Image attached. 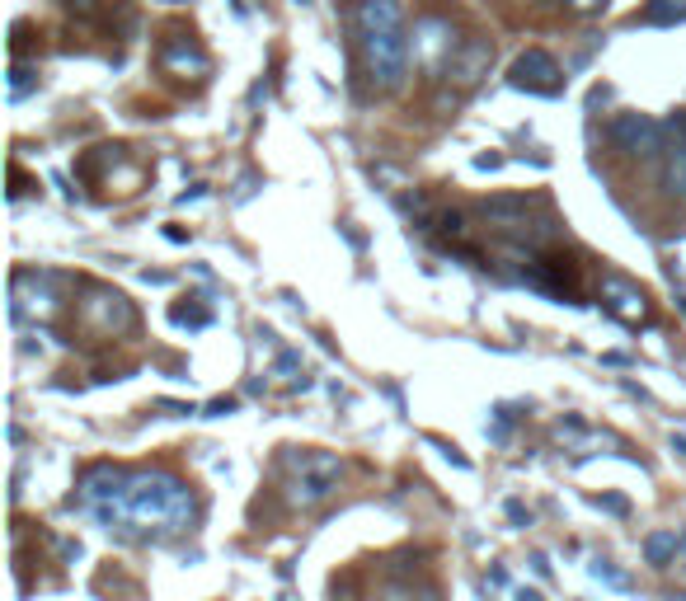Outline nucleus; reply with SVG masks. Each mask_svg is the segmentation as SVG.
Masks as SVG:
<instances>
[{"label":"nucleus","mask_w":686,"mask_h":601,"mask_svg":"<svg viewBox=\"0 0 686 601\" xmlns=\"http://www.w3.org/2000/svg\"><path fill=\"white\" fill-rule=\"evenodd\" d=\"M76 503L113 536L137 545H165L184 536L198 517V498L170 470H123L113 461H94L76 479Z\"/></svg>","instance_id":"1"},{"label":"nucleus","mask_w":686,"mask_h":601,"mask_svg":"<svg viewBox=\"0 0 686 601\" xmlns=\"http://www.w3.org/2000/svg\"><path fill=\"white\" fill-rule=\"evenodd\" d=\"M358 71L376 94H395L409 80V29L400 0H358L348 10Z\"/></svg>","instance_id":"2"},{"label":"nucleus","mask_w":686,"mask_h":601,"mask_svg":"<svg viewBox=\"0 0 686 601\" xmlns=\"http://www.w3.org/2000/svg\"><path fill=\"white\" fill-rule=\"evenodd\" d=\"M278 470H282V498L301 512L329 503V498L339 494V479H343L339 456L315 451V447H287L278 456Z\"/></svg>","instance_id":"3"},{"label":"nucleus","mask_w":686,"mask_h":601,"mask_svg":"<svg viewBox=\"0 0 686 601\" xmlns=\"http://www.w3.org/2000/svg\"><path fill=\"white\" fill-rule=\"evenodd\" d=\"M76 282L66 273H52V268H19L10 278V315L15 324H52L66 306V292Z\"/></svg>","instance_id":"4"},{"label":"nucleus","mask_w":686,"mask_h":601,"mask_svg":"<svg viewBox=\"0 0 686 601\" xmlns=\"http://www.w3.org/2000/svg\"><path fill=\"white\" fill-rule=\"evenodd\" d=\"M76 329L85 339H127L137 329V306L123 292H113L104 282H80V301H76Z\"/></svg>","instance_id":"5"},{"label":"nucleus","mask_w":686,"mask_h":601,"mask_svg":"<svg viewBox=\"0 0 686 601\" xmlns=\"http://www.w3.org/2000/svg\"><path fill=\"white\" fill-rule=\"evenodd\" d=\"M489 62H494V47H489V38H466V43L456 47V57L447 62V71H442V94H437V108L447 113V108H456L461 99H466L475 85H480V76L489 71Z\"/></svg>","instance_id":"6"},{"label":"nucleus","mask_w":686,"mask_h":601,"mask_svg":"<svg viewBox=\"0 0 686 601\" xmlns=\"http://www.w3.org/2000/svg\"><path fill=\"white\" fill-rule=\"evenodd\" d=\"M156 66H160V76L184 80V85L188 80L203 85V80L212 76V57H207L203 43H198L184 24H170V29H165V38H160V47H156Z\"/></svg>","instance_id":"7"},{"label":"nucleus","mask_w":686,"mask_h":601,"mask_svg":"<svg viewBox=\"0 0 686 601\" xmlns=\"http://www.w3.org/2000/svg\"><path fill=\"white\" fill-rule=\"evenodd\" d=\"M466 43L461 33L452 29V19H442V15H428L419 19V29H414V52H419V66H423V76L437 80L442 71H447V62L456 57V47Z\"/></svg>","instance_id":"8"},{"label":"nucleus","mask_w":686,"mask_h":601,"mask_svg":"<svg viewBox=\"0 0 686 601\" xmlns=\"http://www.w3.org/2000/svg\"><path fill=\"white\" fill-rule=\"evenodd\" d=\"M607 137L616 151L625 155H644V160H654L663 151V137H668V123H654L649 113H616L607 127Z\"/></svg>","instance_id":"9"},{"label":"nucleus","mask_w":686,"mask_h":601,"mask_svg":"<svg viewBox=\"0 0 686 601\" xmlns=\"http://www.w3.org/2000/svg\"><path fill=\"white\" fill-rule=\"evenodd\" d=\"M602 310L616 315L621 324H630V329H635V324H649V315H654L649 296L630 278H621V273H602Z\"/></svg>","instance_id":"10"},{"label":"nucleus","mask_w":686,"mask_h":601,"mask_svg":"<svg viewBox=\"0 0 686 601\" xmlns=\"http://www.w3.org/2000/svg\"><path fill=\"white\" fill-rule=\"evenodd\" d=\"M508 80H513L517 90H527V94H560L564 71H560V62H555L550 52H541V47H527V52H522V57L513 62Z\"/></svg>","instance_id":"11"},{"label":"nucleus","mask_w":686,"mask_h":601,"mask_svg":"<svg viewBox=\"0 0 686 601\" xmlns=\"http://www.w3.org/2000/svg\"><path fill=\"white\" fill-rule=\"evenodd\" d=\"M66 15H76L80 24H99V29H113V19L132 29V5L127 0H62Z\"/></svg>","instance_id":"12"},{"label":"nucleus","mask_w":686,"mask_h":601,"mask_svg":"<svg viewBox=\"0 0 686 601\" xmlns=\"http://www.w3.org/2000/svg\"><path fill=\"white\" fill-rule=\"evenodd\" d=\"M677 555H682V536H677V531H654V536L644 540V559H649L654 569H672Z\"/></svg>","instance_id":"13"},{"label":"nucleus","mask_w":686,"mask_h":601,"mask_svg":"<svg viewBox=\"0 0 686 601\" xmlns=\"http://www.w3.org/2000/svg\"><path fill=\"white\" fill-rule=\"evenodd\" d=\"M635 24H686V0H649Z\"/></svg>","instance_id":"14"},{"label":"nucleus","mask_w":686,"mask_h":601,"mask_svg":"<svg viewBox=\"0 0 686 601\" xmlns=\"http://www.w3.org/2000/svg\"><path fill=\"white\" fill-rule=\"evenodd\" d=\"M198 301H203V296H188V306H174L170 320L174 324H188V329H207V324H212V310L198 306Z\"/></svg>","instance_id":"15"},{"label":"nucleus","mask_w":686,"mask_h":601,"mask_svg":"<svg viewBox=\"0 0 686 601\" xmlns=\"http://www.w3.org/2000/svg\"><path fill=\"white\" fill-rule=\"evenodd\" d=\"M273 376H278V381H287L292 390H306V386H311V381L301 376V357L297 353H278V367H273Z\"/></svg>","instance_id":"16"},{"label":"nucleus","mask_w":686,"mask_h":601,"mask_svg":"<svg viewBox=\"0 0 686 601\" xmlns=\"http://www.w3.org/2000/svg\"><path fill=\"white\" fill-rule=\"evenodd\" d=\"M38 85V71H29V66H10V99H24V94Z\"/></svg>","instance_id":"17"},{"label":"nucleus","mask_w":686,"mask_h":601,"mask_svg":"<svg viewBox=\"0 0 686 601\" xmlns=\"http://www.w3.org/2000/svg\"><path fill=\"white\" fill-rule=\"evenodd\" d=\"M672 188L686 198V137H677V146H672Z\"/></svg>","instance_id":"18"},{"label":"nucleus","mask_w":686,"mask_h":601,"mask_svg":"<svg viewBox=\"0 0 686 601\" xmlns=\"http://www.w3.org/2000/svg\"><path fill=\"white\" fill-rule=\"evenodd\" d=\"M593 578H597V583H611V587H621V592H625V587H630V578H625L621 569H611L607 559H597V564H593Z\"/></svg>","instance_id":"19"},{"label":"nucleus","mask_w":686,"mask_h":601,"mask_svg":"<svg viewBox=\"0 0 686 601\" xmlns=\"http://www.w3.org/2000/svg\"><path fill=\"white\" fill-rule=\"evenodd\" d=\"M672 578H677V587L686 592V536H682V555L672 559Z\"/></svg>","instance_id":"20"},{"label":"nucleus","mask_w":686,"mask_h":601,"mask_svg":"<svg viewBox=\"0 0 686 601\" xmlns=\"http://www.w3.org/2000/svg\"><path fill=\"white\" fill-rule=\"evenodd\" d=\"M156 409H165L170 418H179V414H193V404H179V400H156Z\"/></svg>","instance_id":"21"},{"label":"nucleus","mask_w":686,"mask_h":601,"mask_svg":"<svg viewBox=\"0 0 686 601\" xmlns=\"http://www.w3.org/2000/svg\"><path fill=\"white\" fill-rule=\"evenodd\" d=\"M207 414H212V418H226V414H235V400H212V404H207Z\"/></svg>","instance_id":"22"},{"label":"nucleus","mask_w":686,"mask_h":601,"mask_svg":"<svg viewBox=\"0 0 686 601\" xmlns=\"http://www.w3.org/2000/svg\"><path fill=\"white\" fill-rule=\"evenodd\" d=\"M508 517H513V526H531V512L522 503H508Z\"/></svg>","instance_id":"23"},{"label":"nucleus","mask_w":686,"mask_h":601,"mask_svg":"<svg viewBox=\"0 0 686 601\" xmlns=\"http://www.w3.org/2000/svg\"><path fill=\"white\" fill-rule=\"evenodd\" d=\"M569 5H574L578 15H593V10H602V5H607V0H569Z\"/></svg>","instance_id":"24"},{"label":"nucleus","mask_w":686,"mask_h":601,"mask_svg":"<svg viewBox=\"0 0 686 601\" xmlns=\"http://www.w3.org/2000/svg\"><path fill=\"white\" fill-rule=\"evenodd\" d=\"M602 508L616 512V517H625V512H630V503H625V498H602Z\"/></svg>","instance_id":"25"},{"label":"nucleus","mask_w":686,"mask_h":601,"mask_svg":"<svg viewBox=\"0 0 686 601\" xmlns=\"http://www.w3.org/2000/svg\"><path fill=\"white\" fill-rule=\"evenodd\" d=\"M672 447H677V451H682V456H686V437H672Z\"/></svg>","instance_id":"26"}]
</instances>
